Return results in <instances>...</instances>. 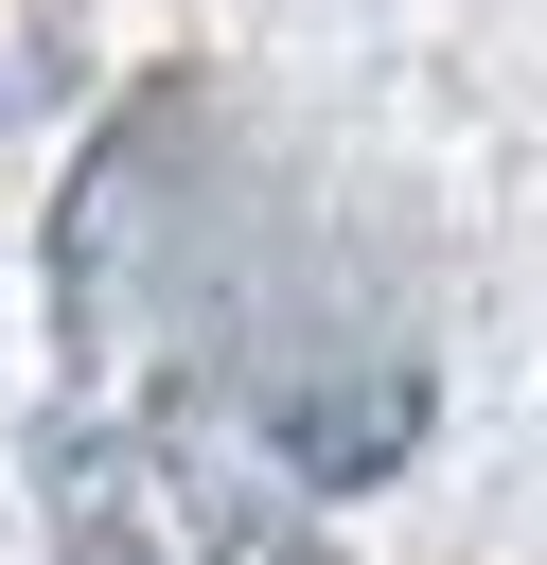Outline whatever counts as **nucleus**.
Masks as SVG:
<instances>
[{"label": "nucleus", "mask_w": 547, "mask_h": 565, "mask_svg": "<svg viewBox=\"0 0 547 565\" xmlns=\"http://www.w3.org/2000/svg\"><path fill=\"white\" fill-rule=\"evenodd\" d=\"M35 512H53V565H176L159 477H141L124 424H53V441H35Z\"/></svg>", "instance_id": "nucleus-1"}, {"label": "nucleus", "mask_w": 547, "mask_h": 565, "mask_svg": "<svg viewBox=\"0 0 547 565\" xmlns=\"http://www.w3.org/2000/svg\"><path fill=\"white\" fill-rule=\"evenodd\" d=\"M194 565H353L318 512H282L265 477H194Z\"/></svg>", "instance_id": "nucleus-2"}]
</instances>
